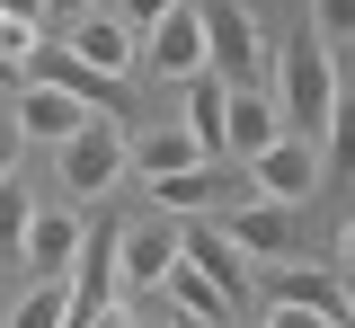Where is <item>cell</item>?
<instances>
[{
    "label": "cell",
    "instance_id": "obj_18",
    "mask_svg": "<svg viewBox=\"0 0 355 328\" xmlns=\"http://www.w3.org/2000/svg\"><path fill=\"white\" fill-rule=\"evenodd\" d=\"M347 36H355V0H311V45L338 53Z\"/></svg>",
    "mask_w": 355,
    "mask_h": 328
},
{
    "label": "cell",
    "instance_id": "obj_21",
    "mask_svg": "<svg viewBox=\"0 0 355 328\" xmlns=\"http://www.w3.org/2000/svg\"><path fill=\"white\" fill-rule=\"evenodd\" d=\"M160 9H178V0H116V18H125V27H133V45H142V27H151Z\"/></svg>",
    "mask_w": 355,
    "mask_h": 328
},
{
    "label": "cell",
    "instance_id": "obj_25",
    "mask_svg": "<svg viewBox=\"0 0 355 328\" xmlns=\"http://www.w3.org/2000/svg\"><path fill=\"white\" fill-rule=\"evenodd\" d=\"M44 9H71V18H89V9H107V0H44Z\"/></svg>",
    "mask_w": 355,
    "mask_h": 328
},
{
    "label": "cell",
    "instance_id": "obj_2",
    "mask_svg": "<svg viewBox=\"0 0 355 328\" xmlns=\"http://www.w3.org/2000/svg\"><path fill=\"white\" fill-rule=\"evenodd\" d=\"M62 151V187L80 195V204H98V195L125 178V116H89L71 142H53Z\"/></svg>",
    "mask_w": 355,
    "mask_h": 328
},
{
    "label": "cell",
    "instance_id": "obj_1",
    "mask_svg": "<svg viewBox=\"0 0 355 328\" xmlns=\"http://www.w3.org/2000/svg\"><path fill=\"white\" fill-rule=\"evenodd\" d=\"M275 116H284V134L311 142V151H338V53L293 36V45L275 53Z\"/></svg>",
    "mask_w": 355,
    "mask_h": 328
},
{
    "label": "cell",
    "instance_id": "obj_6",
    "mask_svg": "<svg viewBox=\"0 0 355 328\" xmlns=\"http://www.w3.org/2000/svg\"><path fill=\"white\" fill-rule=\"evenodd\" d=\"M71 257H80V213H62V204L27 213V231H18V266H27L36 284H62V275H71Z\"/></svg>",
    "mask_w": 355,
    "mask_h": 328
},
{
    "label": "cell",
    "instance_id": "obj_14",
    "mask_svg": "<svg viewBox=\"0 0 355 328\" xmlns=\"http://www.w3.org/2000/svg\"><path fill=\"white\" fill-rule=\"evenodd\" d=\"M80 125H89L80 98H62V89H44V80H27V98H18V134H27V142H71Z\"/></svg>",
    "mask_w": 355,
    "mask_h": 328
},
{
    "label": "cell",
    "instance_id": "obj_13",
    "mask_svg": "<svg viewBox=\"0 0 355 328\" xmlns=\"http://www.w3.org/2000/svg\"><path fill=\"white\" fill-rule=\"evenodd\" d=\"M266 142H284V116H275V98H266V89H222V151L258 160Z\"/></svg>",
    "mask_w": 355,
    "mask_h": 328
},
{
    "label": "cell",
    "instance_id": "obj_8",
    "mask_svg": "<svg viewBox=\"0 0 355 328\" xmlns=\"http://www.w3.org/2000/svg\"><path fill=\"white\" fill-rule=\"evenodd\" d=\"M178 257H187L196 275L214 284V293L231 302V311L249 302V257H240V248H231V239H222L214 222H178Z\"/></svg>",
    "mask_w": 355,
    "mask_h": 328
},
{
    "label": "cell",
    "instance_id": "obj_10",
    "mask_svg": "<svg viewBox=\"0 0 355 328\" xmlns=\"http://www.w3.org/2000/svg\"><path fill=\"white\" fill-rule=\"evenodd\" d=\"M187 169H205V151H196V134L187 125H142V134H125V178H187Z\"/></svg>",
    "mask_w": 355,
    "mask_h": 328
},
{
    "label": "cell",
    "instance_id": "obj_24",
    "mask_svg": "<svg viewBox=\"0 0 355 328\" xmlns=\"http://www.w3.org/2000/svg\"><path fill=\"white\" fill-rule=\"evenodd\" d=\"M0 18H18V27H44V0H0Z\"/></svg>",
    "mask_w": 355,
    "mask_h": 328
},
{
    "label": "cell",
    "instance_id": "obj_5",
    "mask_svg": "<svg viewBox=\"0 0 355 328\" xmlns=\"http://www.w3.org/2000/svg\"><path fill=\"white\" fill-rule=\"evenodd\" d=\"M240 178H249V204H284L293 213L302 195H320V151L284 134V142H266L258 160H240Z\"/></svg>",
    "mask_w": 355,
    "mask_h": 328
},
{
    "label": "cell",
    "instance_id": "obj_16",
    "mask_svg": "<svg viewBox=\"0 0 355 328\" xmlns=\"http://www.w3.org/2000/svg\"><path fill=\"white\" fill-rule=\"evenodd\" d=\"M178 89H187V116H178V125L196 134V151H222V80L196 71V80H178Z\"/></svg>",
    "mask_w": 355,
    "mask_h": 328
},
{
    "label": "cell",
    "instance_id": "obj_9",
    "mask_svg": "<svg viewBox=\"0 0 355 328\" xmlns=\"http://www.w3.org/2000/svg\"><path fill=\"white\" fill-rule=\"evenodd\" d=\"M266 293H275L284 311H320L329 328L355 320V311H347V275H338V266H293V257H284V266H266Z\"/></svg>",
    "mask_w": 355,
    "mask_h": 328
},
{
    "label": "cell",
    "instance_id": "obj_3",
    "mask_svg": "<svg viewBox=\"0 0 355 328\" xmlns=\"http://www.w3.org/2000/svg\"><path fill=\"white\" fill-rule=\"evenodd\" d=\"M133 62H151V71H160V80H196V71H205V9H196V0H178V9H160V18H151V27H142V45H133Z\"/></svg>",
    "mask_w": 355,
    "mask_h": 328
},
{
    "label": "cell",
    "instance_id": "obj_20",
    "mask_svg": "<svg viewBox=\"0 0 355 328\" xmlns=\"http://www.w3.org/2000/svg\"><path fill=\"white\" fill-rule=\"evenodd\" d=\"M27 53H36V27L0 18V71H27Z\"/></svg>",
    "mask_w": 355,
    "mask_h": 328
},
{
    "label": "cell",
    "instance_id": "obj_23",
    "mask_svg": "<svg viewBox=\"0 0 355 328\" xmlns=\"http://www.w3.org/2000/svg\"><path fill=\"white\" fill-rule=\"evenodd\" d=\"M266 328H329V320H320V311H284V302H275V311H266Z\"/></svg>",
    "mask_w": 355,
    "mask_h": 328
},
{
    "label": "cell",
    "instance_id": "obj_12",
    "mask_svg": "<svg viewBox=\"0 0 355 328\" xmlns=\"http://www.w3.org/2000/svg\"><path fill=\"white\" fill-rule=\"evenodd\" d=\"M62 53H71L80 71H98V80H125V71H133V27L116 18V9H89L80 27H71V45H62Z\"/></svg>",
    "mask_w": 355,
    "mask_h": 328
},
{
    "label": "cell",
    "instance_id": "obj_15",
    "mask_svg": "<svg viewBox=\"0 0 355 328\" xmlns=\"http://www.w3.org/2000/svg\"><path fill=\"white\" fill-rule=\"evenodd\" d=\"M160 293H169V311H178V320H196V328H222V320H231V302H222V293L196 275L187 257H178L169 275H160Z\"/></svg>",
    "mask_w": 355,
    "mask_h": 328
},
{
    "label": "cell",
    "instance_id": "obj_17",
    "mask_svg": "<svg viewBox=\"0 0 355 328\" xmlns=\"http://www.w3.org/2000/svg\"><path fill=\"white\" fill-rule=\"evenodd\" d=\"M71 320V284H27V302L9 311V328H62Z\"/></svg>",
    "mask_w": 355,
    "mask_h": 328
},
{
    "label": "cell",
    "instance_id": "obj_19",
    "mask_svg": "<svg viewBox=\"0 0 355 328\" xmlns=\"http://www.w3.org/2000/svg\"><path fill=\"white\" fill-rule=\"evenodd\" d=\"M27 213H36V204H27V187H18V178H9V187H0V257H18V231H27Z\"/></svg>",
    "mask_w": 355,
    "mask_h": 328
},
{
    "label": "cell",
    "instance_id": "obj_26",
    "mask_svg": "<svg viewBox=\"0 0 355 328\" xmlns=\"http://www.w3.org/2000/svg\"><path fill=\"white\" fill-rule=\"evenodd\" d=\"M160 328H196V320H178V311H169V320H160Z\"/></svg>",
    "mask_w": 355,
    "mask_h": 328
},
{
    "label": "cell",
    "instance_id": "obj_7",
    "mask_svg": "<svg viewBox=\"0 0 355 328\" xmlns=\"http://www.w3.org/2000/svg\"><path fill=\"white\" fill-rule=\"evenodd\" d=\"M214 231L231 239L249 266H284V257H293V213H284V204H231Z\"/></svg>",
    "mask_w": 355,
    "mask_h": 328
},
{
    "label": "cell",
    "instance_id": "obj_11",
    "mask_svg": "<svg viewBox=\"0 0 355 328\" xmlns=\"http://www.w3.org/2000/svg\"><path fill=\"white\" fill-rule=\"evenodd\" d=\"M169 266H178V231H160V222H125V239H116V293H160Z\"/></svg>",
    "mask_w": 355,
    "mask_h": 328
},
{
    "label": "cell",
    "instance_id": "obj_22",
    "mask_svg": "<svg viewBox=\"0 0 355 328\" xmlns=\"http://www.w3.org/2000/svg\"><path fill=\"white\" fill-rule=\"evenodd\" d=\"M18 151H27V134H18V116H0V187H9V169H18Z\"/></svg>",
    "mask_w": 355,
    "mask_h": 328
},
{
    "label": "cell",
    "instance_id": "obj_4",
    "mask_svg": "<svg viewBox=\"0 0 355 328\" xmlns=\"http://www.w3.org/2000/svg\"><path fill=\"white\" fill-rule=\"evenodd\" d=\"M205 71L222 89H258L266 80V36L249 27V9H205Z\"/></svg>",
    "mask_w": 355,
    "mask_h": 328
}]
</instances>
